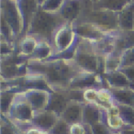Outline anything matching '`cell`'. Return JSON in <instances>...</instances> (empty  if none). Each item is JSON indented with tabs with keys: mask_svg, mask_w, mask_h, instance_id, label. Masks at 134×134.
Segmentation results:
<instances>
[{
	"mask_svg": "<svg viewBox=\"0 0 134 134\" xmlns=\"http://www.w3.org/2000/svg\"><path fill=\"white\" fill-rule=\"evenodd\" d=\"M94 134H114L103 121H98L91 125Z\"/></svg>",
	"mask_w": 134,
	"mask_h": 134,
	"instance_id": "f546056e",
	"label": "cell"
},
{
	"mask_svg": "<svg viewBox=\"0 0 134 134\" xmlns=\"http://www.w3.org/2000/svg\"><path fill=\"white\" fill-rule=\"evenodd\" d=\"M76 21H86L97 26L107 33L115 34L120 31L118 13L102 8H94L91 12Z\"/></svg>",
	"mask_w": 134,
	"mask_h": 134,
	"instance_id": "5b68a950",
	"label": "cell"
},
{
	"mask_svg": "<svg viewBox=\"0 0 134 134\" xmlns=\"http://www.w3.org/2000/svg\"><path fill=\"white\" fill-rule=\"evenodd\" d=\"M105 57L99 55L92 41L79 37L73 55V61L85 73L103 75Z\"/></svg>",
	"mask_w": 134,
	"mask_h": 134,
	"instance_id": "3957f363",
	"label": "cell"
},
{
	"mask_svg": "<svg viewBox=\"0 0 134 134\" xmlns=\"http://www.w3.org/2000/svg\"><path fill=\"white\" fill-rule=\"evenodd\" d=\"M54 55V48L51 43L45 41H40L34 51L33 54L30 57V61H46Z\"/></svg>",
	"mask_w": 134,
	"mask_h": 134,
	"instance_id": "ac0fdd59",
	"label": "cell"
},
{
	"mask_svg": "<svg viewBox=\"0 0 134 134\" xmlns=\"http://www.w3.org/2000/svg\"><path fill=\"white\" fill-rule=\"evenodd\" d=\"M12 1H15V2H18V1H19V0H12Z\"/></svg>",
	"mask_w": 134,
	"mask_h": 134,
	"instance_id": "d590c367",
	"label": "cell"
},
{
	"mask_svg": "<svg viewBox=\"0 0 134 134\" xmlns=\"http://www.w3.org/2000/svg\"><path fill=\"white\" fill-rule=\"evenodd\" d=\"M37 1H38V3H39L40 7H41V5H42V3H43V2H44V1H45V0H37Z\"/></svg>",
	"mask_w": 134,
	"mask_h": 134,
	"instance_id": "d6a6232c",
	"label": "cell"
},
{
	"mask_svg": "<svg viewBox=\"0 0 134 134\" xmlns=\"http://www.w3.org/2000/svg\"><path fill=\"white\" fill-rule=\"evenodd\" d=\"M92 1H93L94 3H97V0H92Z\"/></svg>",
	"mask_w": 134,
	"mask_h": 134,
	"instance_id": "e575fe53",
	"label": "cell"
},
{
	"mask_svg": "<svg viewBox=\"0 0 134 134\" xmlns=\"http://www.w3.org/2000/svg\"><path fill=\"white\" fill-rule=\"evenodd\" d=\"M130 89H131V90H132V91H133V92H134V85H131V86H130Z\"/></svg>",
	"mask_w": 134,
	"mask_h": 134,
	"instance_id": "836d02e7",
	"label": "cell"
},
{
	"mask_svg": "<svg viewBox=\"0 0 134 134\" xmlns=\"http://www.w3.org/2000/svg\"><path fill=\"white\" fill-rule=\"evenodd\" d=\"M119 70L126 75L127 78L131 83V85H134V65L128 66V67H123V68H120Z\"/></svg>",
	"mask_w": 134,
	"mask_h": 134,
	"instance_id": "1f68e13d",
	"label": "cell"
},
{
	"mask_svg": "<svg viewBox=\"0 0 134 134\" xmlns=\"http://www.w3.org/2000/svg\"><path fill=\"white\" fill-rule=\"evenodd\" d=\"M119 108V113L124 122L134 129V107L121 105L114 102Z\"/></svg>",
	"mask_w": 134,
	"mask_h": 134,
	"instance_id": "cb8c5ba5",
	"label": "cell"
},
{
	"mask_svg": "<svg viewBox=\"0 0 134 134\" xmlns=\"http://www.w3.org/2000/svg\"><path fill=\"white\" fill-rule=\"evenodd\" d=\"M1 17L11 28L17 42L24 35V21L18 2L12 0H1Z\"/></svg>",
	"mask_w": 134,
	"mask_h": 134,
	"instance_id": "8992f818",
	"label": "cell"
},
{
	"mask_svg": "<svg viewBox=\"0 0 134 134\" xmlns=\"http://www.w3.org/2000/svg\"><path fill=\"white\" fill-rule=\"evenodd\" d=\"M65 0H45L40 8L51 13H58Z\"/></svg>",
	"mask_w": 134,
	"mask_h": 134,
	"instance_id": "d4e9b609",
	"label": "cell"
},
{
	"mask_svg": "<svg viewBox=\"0 0 134 134\" xmlns=\"http://www.w3.org/2000/svg\"><path fill=\"white\" fill-rule=\"evenodd\" d=\"M29 59L18 52L1 57V82L17 80L27 75Z\"/></svg>",
	"mask_w": 134,
	"mask_h": 134,
	"instance_id": "277c9868",
	"label": "cell"
},
{
	"mask_svg": "<svg viewBox=\"0 0 134 134\" xmlns=\"http://www.w3.org/2000/svg\"><path fill=\"white\" fill-rule=\"evenodd\" d=\"M73 26L78 37L88 40L92 42L100 41L101 39L110 34L103 31L92 23L86 22V21H75L73 23Z\"/></svg>",
	"mask_w": 134,
	"mask_h": 134,
	"instance_id": "ba28073f",
	"label": "cell"
},
{
	"mask_svg": "<svg viewBox=\"0 0 134 134\" xmlns=\"http://www.w3.org/2000/svg\"><path fill=\"white\" fill-rule=\"evenodd\" d=\"M103 107L97 104L85 103L84 113H83V123L93 125L102 120Z\"/></svg>",
	"mask_w": 134,
	"mask_h": 134,
	"instance_id": "e0dca14e",
	"label": "cell"
},
{
	"mask_svg": "<svg viewBox=\"0 0 134 134\" xmlns=\"http://www.w3.org/2000/svg\"><path fill=\"white\" fill-rule=\"evenodd\" d=\"M59 119L60 117L54 112L44 110V111L34 114L33 119L30 122L37 128L45 130L47 132H50L52 130V128L55 126Z\"/></svg>",
	"mask_w": 134,
	"mask_h": 134,
	"instance_id": "7c38bea8",
	"label": "cell"
},
{
	"mask_svg": "<svg viewBox=\"0 0 134 134\" xmlns=\"http://www.w3.org/2000/svg\"><path fill=\"white\" fill-rule=\"evenodd\" d=\"M39 43V40L29 34H25L17 41L18 53L23 57L30 59V56L33 54L36 47Z\"/></svg>",
	"mask_w": 134,
	"mask_h": 134,
	"instance_id": "9a60e30c",
	"label": "cell"
},
{
	"mask_svg": "<svg viewBox=\"0 0 134 134\" xmlns=\"http://www.w3.org/2000/svg\"><path fill=\"white\" fill-rule=\"evenodd\" d=\"M131 65H134V46L129 47L126 50L123 51L120 68L131 66Z\"/></svg>",
	"mask_w": 134,
	"mask_h": 134,
	"instance_id": "484cf974",
	"label": "cell"
},
{
	"mask_svg": "<svg viewBox=\"0 0 134 134\" xmlns=\"http://www.w3.org/2000/svg\"><path fill=\"white\" fill-rule=\"evenodd\" d=\"M27 74L41 77L48 84L51 92L64 91L71 88L73 83L85 74L73 59L51 58L46 61H30Z\"/></svg>",
	"mask_w": 134,
	"mask_h": 134,
	"instance_id": "6da1fadb",
	"label": "cell"
},
{
	"mask_svg": "<svg viewBox=\"0 0 134 134\" xmlns=\"http://www.w3.org/2000/svg\"><path fill=\"white\" fill-rule=\"evenodd\" d=\"M84 106L85 103L79 101H71L60 118L69 124L83 122Z\"/></svg>",
	"mask_w": 134,
	"mask_h": 134,
	"instance_id": "4fadbf2b",
	"label": "cell"
},
{
	"mask_svg": "<svg viewBox=\"0 0 134 134\" xmlns=\"http://www.w3.org/2000/svg\"><path fill=\"white\" fill-rule=\"evenodd\" d=\"M1 134H18L13 124L4 116L1 119Z\"/></svg>",
	"mask_w": 134,
	"mask_h": 134,
	"instance_id": "f1b7e54d",
	"label": "cell"
},
{
	"mask_svg": "<svg viewBox=\"0 0 134 134\" xmlns=\"http://www.w3.org/2000/svg\"><path fill=\"white\" fill-rule=\"evenodd\" d=\"M98 105L105 108H108L114 103V97L111 90L108 87H97Z\"/></svg>",
	"mask_w": 134,
	"mask_h": 134,
	"instance_id": "603a6c76",
	"label": "cell"
},
{
	"mask_svg": "<svg viewBox=\"0 0 134 134\" xmlns=\"http://www.w3.org/2000/svg\"><path fill=\"white\" fill-rule=\"evenodd\" d=\"M66 23L68 22L59 13H51L40 8L32 19L26 34L33 36L40 41H47L53 46L56 32Z\"/></svg>",
	"mask_w": 134,
	"mask_h": 134,
	"instance_id": "7a4b0ae2",
	"label": "cell"
},
{
	"mask_svg": "<svg viewBox=\"0 0 134 134\" xmlns=\"http://www.w3.org/2000/svg\"><path fill=\"white\" fill-rule=\"evenodd\" d=\"M118 20L121 31H134V0H129L124 8L118 12Z\"/></svg>",
	"mask_w": 134,
	"mask_h": 134,
	"instance_id": "8fae6325",
	"label": "cell"
},
{
	"mask_svg": "<svg viewBox=\"0 0 134 134\" xmlns=\"http://www.w3.org/2000/svg\"><path fill=\"white\" fill-rule=\"evenodd\" d=\"M16 94L17 92L10 87L1 88V112L4 117H8Z\"/></svg>",
	"mask_w": 134,
	"mask_h": 134,
	"instance_id": "44dd1931",
	"label": "cell"
},
{
	"mask_svg": "<svg viewBox=\"0 0 134 134\" xmlns=\"http://www.w3.org/2000/svg\"><path fill=\"white\" fill-rule=\"evenodd\" d=\"M19 10L24 21V35L31 22L32 19L40 8V5L37 0H19L18 1ZM23 35V36H24Z\"/></svg>",
	"mask_w": 134,
	"mask_h": 134,
	"instance_id": "5bb4252c",
	"label": "cell"
},
{
	"mask_svg": "<svg viewBox=\"0 0 134 134\" xmlns=\"http://www.w3.org/2000/svg\"><path fill=\"white\" fill-rule=\"evenodd\" d=\"M67 90L51 92L48 106H47L45 110L54 112L59 117H61V115L64 111L66 107L71 102V99H70L69 96H68Z\"/></svg>",
	"mask_w": 134,
	"mask_h": 134,
	"instance_id": "30bf717a",
	"label": "cell"
},
{
	"mask_svg": "<svg viewBox=\"0 0 134 134\" xmlns=\"http://www.w3.org/2000/svg\"><path fill=\"white\" fill-rule=\"evenodd\" d=\"M70 124L67 123L65 120L60 118L59 120L55 124V126L52 128L49 133L50 134H69Z\"/></svg>",
	"mask_w": 134,
	"mask_h": 134,
	"instance_id": "4316f807",
	"label": "cell"
},
{
	"mask_svg": "<svg viewBox=\"0 0 134 134\" xmlns=\"http://www.w3.org/2000/svg\"><path fill=\"white\" fill-rule=\"evenodd\" d=\"M24 94L33 109L34 114L46 109L50 98V91L39 88H29L24 90Z\"/></svg>",
	"mask_w": 134,
	"mask_h": 134,
	"instance_id": "9c48e42d",
	"label": "cell"
},
{
	"mask_svg": "<svg viewBox=\"0 0 134 134\" xmlns=\"http://www.w3.org/2000/svg\"><path fill=\"white\" fill-rule=\"evenodd\" d=\"M84 98L86 103L98 105L97 98V87H89L84 91Z\"/></svg>",
	"mask_w": 134,
	"mask_h": 134,
	"instance_id": "83f0119b",
	"label": "cell"
},
{
	"mask_svg": "<svg viewBox=\"0 0 134 134\" xmlns=\"http://www.w3.org/2000/svg\"><path fill=\"white\" fill-rule=\"evenodd\" d=\"M128 1L129 0H97V2L95 3V8L110 10L118 13L124 8Z\"/></svg>",
	"mask_w": 134,
	"mask_h": 134,
	"instance_id": "7402d4cb",
	"label": "cell"
},
{
	"mask_svg": "<svg viewBox=\"0 0 134 134\" xmlns=\"http://www.w3.org/2000/svg\"><path fill=\"white\" fill-rule=\"evenodd\" d=\"M122 52L119 51L114 50L112 52L108 53L105 56L104 60V73L108 74L114 71L119 70L121 66V58H122Z\"/></svg>",
	"mask_w": 134,
	"mask_h": 134,
	"instance_id": "ffe728a7",
	"label": "cell"
},
{
	"mask_svg": "<svg viewBox=\"0 0 134 134\" xmlns=\"http://www.w3.org/2000/svg\"><path fill=\"white\" fill-rule=\"evenodd\" d=\"M34 117V111L29 103L24 91L17 92L14 101L9 109L8 119L17 121L30 122Z\"/></svg>",
	"mask_w": 134,
	"mask_h": 134,
	"instance_id": "52a82bcc",
	"label": "cell"
},
{
	"mask_svg": "<svg viewBox=\"0 0 134 134\" xmlns=\"http://www.w3.org/2000/svg\"><path fill=\"white\" fill-rule=\"evenodd\" d=\"M114 97V102L134 107V92L129 87L109 88Z\"/></svg>",
	"mask_w": 134,
	"mask_h": 134,
	"instance_id": "d6986e66",
	"label": "cell"
},
{
	"mask_svg": "<svg viewBox=\"0 0 134 134\" xmlns=\"http://www.w3.org/2000/svg\"><path fill=\"white\" fill-rule=\"evenodd\" d=\"M102 75L108 88H124L131 86V83L120 70L103 74Z\"/></svg>",
	"mask_w": 134,
	"mask_h": 134,
	"instance_id": "2e32d148",
	"label": "cell"
},
{
	"mask_svg": "<svg viewBox=\"0 0 134 134\" xmlns=\"http://www.w3.org/2000/svg\"><path fill=\"white\" fill-rule=\"evenodd\" d=\"M69 134H86V126L83 122L70 124Z\"/></svg>",
	"mask_w": 134,
	"mask_h": 134,
	"instance_id": "4dcf8cb0",
	"label": "cell"
}]
</instances>
